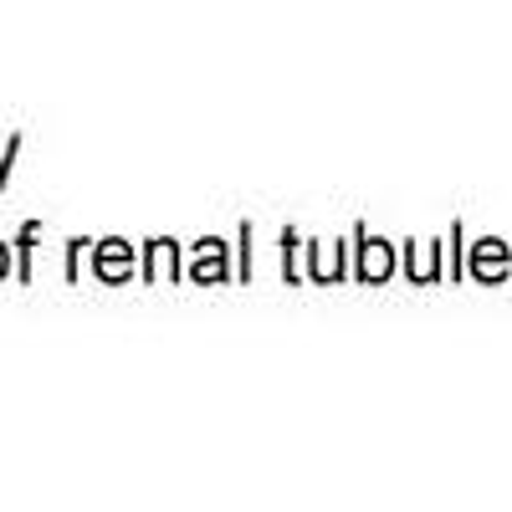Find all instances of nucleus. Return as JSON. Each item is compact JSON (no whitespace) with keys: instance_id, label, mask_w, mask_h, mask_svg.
Masks as SVG:
<instances>
[{"instance_id":"f257e3e1","label":"nucleus","mask_w":512,"mask_h":512,"mask_svg":"<svg viewBox=\"0 0 512 512\" xmlns=\"http://www.w3.org/2000/svg\"><path fill=\"white\" fill-rule=\"evenodd\" d=\"M0 277H6V246H0Z\"/></svg>"}]
</instances>
